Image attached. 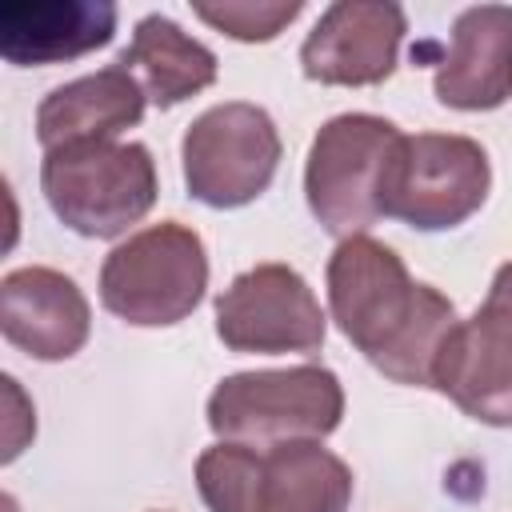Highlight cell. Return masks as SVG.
<instances>
[{"label":"cell","instance_id":"1","mask_svg":"<svg viewBox=\"0 0 512 512\" xmlns=\"http://www.w3.org/2000/svg\"><path fill=\"white\" fill-rule=\"evenodd\" d=\"M328 312L344 340L388 380L432 388L440 348L456 328V304L408 276L396 248L348 236L328 256Z\"/></svg>","mask_w":512,"mask_h":512},{"label":"cell","instance_id":"2","mask_svg":"<svg viewBox=\"0 0 512 512\" xmlns=\"http://www.w3.org/2000/svg\"><path fill=\"white\" fill-rule=\"evenodd\" d=\"M196 488L208 512H348L356 480L320 440H220L196 456Z\"/></svg>","mask_w":512,"mask_h":512},{"label":"cell","instance_id":"3","mask_svg":"<svg viewBox=\"0 0 512 512\" xmlns=\"http://www.w3.org/2000/svg\"><path fill=\"white\" fill-rule=\"evenodd\" d=\"M40 188L64 228L116 240L152 212L160 176L152 152L136 140H84L44 152Z\"/></svg>","mask_w":512,"mask_h":512},{"label":"cell","instance_id":"4","mask_svg":"<svg viewBox=\"0 0 512 512\" xmlns=\"http://www.w3.org/2000/svg\"><path fill=\"white\" fill-rule=\"evenodd\" d=\"M208 428L228 444H292L324 440L340 428L344 388L324 364L264 368L224 376L208 396Z\"/></svg>","mask_w":512,"mask_h":512},{"label":"cell","instance_id":"5","mask_svg":"<svg viewBox=\"0 0 512 512\" xmlns=\"http://www.w3.org/2000/svg\"><path fill=\"white\" fill-rule=\"evenodd\" d=\"M208 292V252L196 228L160 220L120 240L100 264V304L132 328H168Z\"/></svg>","mask_w":512,"mask_h":512},{"label":"cell","instance_id":"6","mask_svg":"<svg viewBox=\"0 0 512 512\" xmlns=\"http://www.w3.org/2000/svg\"><path fill=\"white\" fill-rule=\"evenodd\" d=\"M488 188L492 164L472 136L400 132L380 184V216L400 220L416 232H444L480 212Z\"/></svg>","mask_w":512,"mask_h":512},{"label":"cell","instance_id":"7","mask_svg":"<svg viewBox=\"0 0 512 512\" xmlns=\"http://www.w3.org/2000/svg\"><path fill=\"white\" fill-rule=\"evenodd\" d=\"M400 128L372 112L332 116L304 160V200L328 236H368L380 220V184Z\"/></svg>","mask_w":512,"mask_h":512},{"label":"cell","instance_id":"8","mask_svg":"<svg viewBox=\"0 0 512 512\" xmlns=\"http://www.w3.org/2000/svg\"><path fill=\"white\" fill-rule=\"evenodd\" d=\"M280 152L284 144L276 120L260 104H216L200 112L180 140L184 188L208 208H244L268 192L280 168Z\"/></svg>","mask_w":512,"mask_h":512},{"label":"cell","instance_id":"9","mask_svg":"<svg viewBox=\"0 0 512 512\" xmlns=\"http://www.w3.org/2000/svg\"><path fill=\"white\" fill-rule=\"evenodd\" d=\"M216 336L228 352L312 356L324 348L328 316L308 280L288 264H256L216 296Z\"/></svg>","mask_w":512,"mask_h":512},{"label":"cell","instance_id":"10","mask_svg":"<svg viewBox=\"0 0 512 512\" xmlns=\"http://www.w3.org/2000/svg\"><path fill=\"white\" fill-rule=\"evenodd\" d=\"M408 20L392 0H336L300 44V68L316 84L368 88L396 72Z\"/></svg>","mask_w":512,"mask_h":512},{"label":"cell","instance_id":"11","mask_svg":"<svg viewBox=\"0 0 512 512\" xmlns=\"http://www.w3.org/2000/svg\"><path fill=\"white\" fill-rule=\"evenodd\" d=\"M432 388L488 428H512V316L480 304L440 348Z\"/></svg>","mask_w":512,"mask_h":512},{"label":"cell","instance_id":"12","mask_svg":"<svg viewBox=\"0 0 512 512\" xmlns=\"http://www.w3.org/2000/svg\"><path fill=\"white\" fill-rule=\"evenodd\" d=\"M0 332L32 360H72L92 332V308L80 284L56 268L28 264L0 280Z\"/></svg>","mask_w":512,"mask_h":512},{"label":"cell","instance_id":"13","mask_svg":"<svg viewBox=\"0 0 512 512\" xmlns=\"http://www.w3.org/2000/svg\"><path fill=\"white\" fill-rule=\"evenodd\" d=\"M432 92L444 108L492 112L512 100V8L476 4L452 24Z\"/></svg>","mask_w":512,"mask_h":512},{"label":"cell","instance_id":"14","mask_svg":"<svg viewBox=\"0 0 512 512\" xmlns=\"http://www.w3.org/2000/svg\"><path fill=\"white\" fill-rule=\"evenodd\" d=\"M112 0H8L0 4V56L16 68L60 64L116 36Z\"/></svg>","mask_w":512,"mask_h":512},{"label":"cell","instance_id":"15","mask_svg":"<svg viewBox=\"0 0 512 512\" xmlns=\"http://www.w3.org/2000/svg\"><path fill=\"white\" fill-rule=\"evenodd\" d=\"M140 80L116 60L100 72L52 88L36 108V140L44 152L84 140H116L124 128H136L144 116Z\"/></svg>","mask_w":512,"mask_h":512},{"label":"cell","instance_id":"16","mask_svg":"<svg viewBox=\"0 0 512 512\" xmlns=\"http://www.w3.org/2000/svg\"><path fill=\"white\" fill-rule=\"evenodd\" d=\"M120 64L140 80L148 104L156 108H176L216 84V52L160 12L136 20Z\"/></svg>","mask_w":512,"mask_h":512},{"label":"cell","instance_id":"17","mask_svg":"<svg viewBox=\"0 0 512 512\" xmlns=\"http://www.w3.org/2000/svg\"><path fill=\"white\" fill-rule=\"evenodd\" d=\"M192 12L208 28L240 44H268L304 12V4L300 0H224V4H196Z\"/></svg>","mask_w":512,"mask_h":512},{"label":"cell","instance_id":"18","mask_svg":"<svg viewBox=\"0 0 512 512\" xmlns=\"http://www.w3.org/2000/svg\"><path fill=\"white\" fill-rule=\"evenodd\" d=\"M0 384H4V396H8V428H4V464H12L20 452H24V444L36 436V412H32V404L24 400V392H20V384L12 380V376H0Z\"/></svg>","mask_w":512,"mask_h":512},{"label":"cell","instance_id":"19","mask_svg":"<svg viewBox=\"0 0 512 512\" xmlns=\"http://www.w3.org/2000/svg\"><path fill=\"white\" fill-rule=\"evenodd\" d=\"M484 304H492V308H500V312H508V316H512V260L496 268V276H492V284H488Z\"/></svg>","mask_w":512,"mask_h":512}]
</instances>
